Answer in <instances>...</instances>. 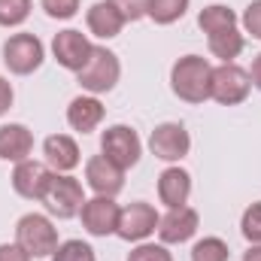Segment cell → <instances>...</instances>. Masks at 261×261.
I'll list each match as a JSON object with an SVG mask.
<instances>
[{
  "label": "cell",
  "mask_w": 261,
  "mask_h": 261,
  "mask_svg": "<svg viewBox=\"0 0 261 261\" xmlns=\"http://www.w3.org/2000/svg\"><path fill=\"white\" fill-rule=\"evenodd\" d=\"M210 85H213V64L200 55H186L170 70V88L186 103L210 100Z\"/></svg>",
  "instance_id": "cell-1"
},
{
  "label": "cell",
  "mask_w": 261,
  "mask_h": 261,
  "mask_svg": "<svg viewBox=\"0 0 261 261\" xmlns=\"http://www.w3.org/2000/svg\"><path fill=\"white\" fill-rule=\"evenodd\" d=\"M15 243L31 255V258H52V252L58 249V231L49 222V216L40 213H28L18 219L15 225Z\"/></svg>",
  "instance_id": "cell-2"
},
{
  "label": "cell",
  "mask_w": 261,
  "mask_h": 261,
  "mask_svg": "<svg viewBox=\"0 0 261 261\" xmlns=\"http://www.w3.org/2000/svg\"><path fill=\"white\" fill-rule=\"evenodd\" d=\"M122 76V64H119V55L110 52L107 46H94L91 49V58L85 61V67L76 73L79 85L88 91V94H103V91H113L116 82Z\"/></svg>",
  "instance_id": "cell-3"
},
{
  "label": "cell",
  "mask_w": 261,
  "mask_h": 261,
  "mask_svg": "<svg viewBox=\"0 0 261 261\" xmlns=\"http://www.w3.org/2000/svg\"><path fill=\"white\" fill-rule=\"evenodd\" d=\"M40 200L46 203V210L52 216L73 219V216H79V210L85 203V192H82L79 179H73L67 173H52V179H49V186H46V192H43Z\"/></svg>",
  "instance_id": "cell-4"
},
{
  "label": "cell",
  "mask_w": 261,
  "mask_h": 261,
  "mask_svg": "<svg viewBox=\"0 0 261 261\" xmlns=\"http://www.w3.org/2000/svg\"><path fill=\"white\" fill-rule=\"evenodd\" d=\"M43 58H46V49H43L40 37H34V34H12L3 43V64L9 67V73H15V76L34 73L43 64Z\"/></svg>",
  "instance_id": "cell-5"
},
{
  "label": "cell",
  "mask_w": 261,
  "mask_h": 261,
  "mask_svg": "<svg viewBox=\"0 0 261 261\" xmlns=\"http://www.w3.org/2000/svg\"><path fill=\"white\" fill-rule=\"evenodd\" d=\"M249 73L243 67L231 64H219L213 67V85H210V97L219 100L222 107H234V103H243L249 97Z\"/></svg>",
  "instance_id": "cell-6"
},
{
  "label": "cell",
  "mask_w": 261,
  "mask_h": 261,
  "mask_svg": "<svg viewBox=\"0 0 261 261\" xmlns=\"http://www.w3.org/2000/svg\"><path fill=\"white\" fill-rule=\"evenodd\" d=\"M100 152L113 164H119L122 170H128V167H134L140 161L143 143H140V137H137L134 128H128V125H113V128L103 130V137H100Z\"/></svg>",
  "instance_id": "cell-7"
},
{
  "label": "cell",
  "mask_w": 261,
  "mask_h": 261,
  "mask_svg": "<svg viewBox=\"0 0 261 261\" xmlns=\"http://www.w3.org/2000/svg\"><path fill=\"white\" fill-rule=\"evenodd\" d=\"M158 222H161V216L155 213V206H152V203L137 200V203L122 206L116 234H119L122 240H128V243H140V240H146L149 234H155Z\"/></svg>",
  "instance_id": "cell-8"
},
{
  "label": "cell",
  "mask_w": 261,
  "mask_h": 261,
  "mask_svg": "<svg viewBox=\"0 0 261 261\" xmlns=\"http://www.w3.org/2000/svg\"><path fill=\"white\" fill-rule=\"evenodd\" d=\"M119 213H122V206H119L113 197H103V195L85 200L82 210H79L82 228H85L91 237H110V234H116V228H119Z\"/></svg>",
  "instance_id": "cell-9"
},
{
  "label": "cell",
  "mask_w": 261,
  "mask_h": 261,
  "mask_svg": "<svg viewBox=\"0 0 261 261\" xmlns=\"http://www.w3.org/2000/svg\"><path fill=\"white\" fill-rule=\"evenodd\" d=\"M149 149H152L155 158L173 164V161H182V158L189 155V149H192V137H189V130L182 128L179 122H164V125H158V128L152 130V137H149Z\"/></svg>",
  "instance_id": "cell-10"
},
{
  "label": "cell",
  "mask_w": 261,
  "mask_h": 261,
  "mask_svg": "<svg viewBox=\"0 0 261 261\" xmlns=\"http://www.w3.org/2000/svg\"><path fill=\"white\" fill-rule=\"evenodd\" d=\"M85 182L94 195H103V197H116L122 189H125V170L119 164H113L103 152L88 158L85 164Z\"/></svg>",
  "instance_id": "cell-11"
},
{
  "label": "cell",
  "mask_w": 261,
  "mask_h": 261,
  "mask_svg": "<svg viewBox=\"0 0 261 261\" xmlns=\"http://www.w3.org/2000/svg\"><path fill=\"white\" fill-rule=\"evenodd\" d=\"M91 43H88V37L82 34V31H73V28H67L61 34H55V40H52V55H55V61L67 70H73V73H79L85 61L91 58Z\"/></svg>",
  "instance_id": "cell-12"
},
{
  "label": "cell",
  "mask_w": 261,
  "mask_h": 261,
  "mask_svg": "<svg viewBox=\"0 0 261 261\" xmlns=\"http://www.w3.org/2000/svg\"><path fill=\"white\" fill-rule=\"evenodd\" d=\"M49 179H52V170L43 161H34V158L18 161L15 170H12V189L21 197H28V200H40L46 186H49Z\"/></svg>",
  "instance_id": "cell-13"
},
{
  "label": "cell",
  "mask_w": 261,
  "mask_h": 261,
  "mask_svg": "<svg viewBox=\"0 0 261 261\" xmlns=\"http://www.w3.org/2000/svg\"><path fill=\"white\" fill-rule=\"evenodd\" d=\"M197 225H200V216L192 206H173L167 216H161L158 222V237L161 243H186L197 234Z\"/></svg>",
  "instance_id": "cell-14"
},
{
  "label": "cell",
  "mask_w": 261,
  "mask_h": 261,
  "mask_svg": "<svg viewBox=\"0 0 261 261\" xmlns=\"http://www.w3.org/2000/svg\"><path fill=\"white\" fill-rule=\"evenodd\" d=\"M85 21H88V31H91L94 37H100V40L119 37L122 28H125V15L119 12V6H116L113 0H97V3L88 9Z\"/></svg>",
  "instance_id": "cell-15"
},
{
  "label": "cell",
  "mask_w": 261,
  "mask_h": 261,
  "mask_svg": "<svg viewBox=\"0 0 261 261\" xmlns=\"http://www.w3.org/2000/svg\"><path fill=\"white\" fill-rule=\"evenodd\" d=\"M43 155H46V164L55 167V173H70L73 167H79V146H76V140L67 137V134H52V137H46Z\"/></svg>",
  "instance_id": "cell-16"
},
{
  "label": "cell",
  "mask_w": 261,
  "mask_h": 261,
  "mask_svg": "<svg viewBox=\"0 0 261 261\" xmlns=\"http://www.w3.org/2000/svg\"><path fill=\"white\" fill-rule=\"evenodd\" d=\"M67 122H70L73 130L88 134V130H94L103 122V103H100L94 94H79V97H73L70 107H67Z\"/></svg>",
  "instance_id": "cell-17"
},
{
  "label": "cell",
  "mask_w": 261,
  "mask_h": 261,
  "mask_svg": "<svg viewBox=\"0 0 261 261\" xmlns=\"http://www.w3.org/2000/svg\"><path fill=\"white\" fill-rule=\"evenodd\" d=\"M189 195H192V176H189V170H182V167H167V170L158 176V197H161V203H167L170 210H173V206H186V203H189Z\"/></svg>",
  "instance_id": "cell-18"
},
{
  "label": "cell",
  "mask_w": 261,
  "mask_h": 261,
  "mask_svg": "<svg viewBox=\"0 0 261 261\" xmlns=\"http://www.w3.org/2000/svg\"><path fill=\"white\" fill-rule=\"evenodd\" d=\"M34 152V134L24 125H0V158L3 161H28Z\"/></svg>",
  "instance_id": "cell-19"
},
{
  "label": "cell",
  "mask_w": 261,
  "mask_h": 261,
  "mask_svg": "<svg viewBox=\"0 0 261 261\" xmlns=\"http://www.w3.org/2000/svg\"><path fill=\"white\" fill-rule=\"evenodd\" d=\"M206 40H210V52H213L216 58H222V64H231V61L243 52V46H246V40H243V34H240L237 28L216 31V34H210Z\"/></svg>",
  "instance_id": "cell-20"
},
{
  "label": "cell",
  "mask_w": 261,
  "mask_h": 261,
  "mask_svg": "<svg viewBox=\"0 0 261 261\" xmlns=\"http://www.w3.org/2000/svg\"><path fill=\"white\" fill-rule=\"evenodd\" d=\"M197 24H200V31L210 37V34H216V31L237 28V15H234V9H228V6H222V3H213V6H203V9H200Z\"/></svg>",
  "instance_id": "cell-21"
},
{
  "label": "cell",
  "mask_w": 261,
  "mask_h": 261,
  "mask_svg": "<svg viewBox=\"0 0 261 261\" xmlns=\"http://www.w3.org/2000/svg\"><path fill=\"white\" fill-rule=\"evenodd\" d=\"M189 9V0H149V18L155 24H173L186 15Z\"/></svg>",
  "instance_id": "cell-22"
},
{
  "label": "cell",
  "mask_w": 261,
  "mask_h": 261,
  "mask_svg": "<svg viewBox=\"0 0 261 261\" xmlns=\"http://www.w3.org/2000/svg\"><path fill=\"white\" fill-rule=\"evenodd\" d=\"M228 243L219 237H203L192 249V261H228Z\"/></svg>",
  "instance_id": "cell-23"
},
{
  "label": "cell",
  "mask_w": 261,
  "mask_h": 261,
  "mask_svg": "<svg viewBox=\"0 0 261 261\" xmlns=\"http://www.w3.org/2000/svg\"><path fill=\"white\" fill-rule=\"evenodd\" d=\"M31 15V0H0V24L18 28Z\"/></svg>",
  "instance_id": "cell-24"
},
{
  "label": "cell",
  "mask_w": 261,
  "mask_h": 261,
  "mask_svg": "<svg viewBox=\"0 0 261 261\" xmlns=\"http://www.w3.org/2000/svg\"><path fill=\"white\" fill-rule=\"evenodd\" d=\"M52 261H94V249L85 240H67V243H58Z\"/></svg>",
  "instance_id": "cell-25"
},
{
  "label": "cell",
  "mask_w": 261,
  "mask_h": 261,
  "mask_svg": "<svg viewBox=\"0 0 261 261\" xmlns=\"http://www.w3.org/2000/svg\"><path fill=\"white\" fill-rule=\"evenodd\" d=\"M240 231H243V237H246L249 243H261V200H255V203L243 213Z\"/></svg>",
  "instance_id": "cell-26"
},
{
  "label": "cell",
  "mask_w": 261,
  "mask_h": 261,
  "mask_svg": "<svg viewBox=\"0 0 261 261\" xmlns=\"http://www.w3.org/2000/svg\"><path fill=\"white\" fill-rule=\"evenodd\" d=\"M128 261H173V255L158 243H140L137 249H130Z\"/></svg>",
  "instance_id": "cell-27"
},
{
  "label": "cell",
  "mask_w": 261,
  "mask_h": 261,
  "mask_svg": "<svg viewBox=\"0 0 261 261\" xmlns=\"http://www.w3.org/2000/svg\"><path fill=\"white\" fill-rule=\"evenodd\" d=\"M49 18H73L79 12V0H43Z\"/></svg>",
  "instance_id": "cell-28"
},
{
  "label": "cell",
  "mask_w": 261,
  "mask_h": 261,
  "mask_svg": "<svg viewBox=\"0 0 261 261\" xmlns=\"http://www.w3.org/2000/svg\"><path fill=\"white\" fill-rule=\"evenodd\" d=\"M119 6V12L125 15V21H137L149 12V0H113Z\"/></svg>",
  "instance_id": "cell-29"
},
{
  "label": "cell",
  "mask_w": 261,
  "mask_h": 261,
  "mask_svg": "<svg viewBox=\"0 0 261 261\" xmlns=\"http://www.w3.org/2000/svg\"><path fill=\"white\" fill-rule=\"evenodd\" d=\"M243 28L246 34H252L255 40H261V0H252L243 12Z\"/></svg>",
  "instance_id": "cell-30"
},
{
  "label": "cell",
  "mask_w": 261,
  "mask_h": 261,
  "mask_svg": "<svg viewBox=\"0 0 261 261\" xmlns=\"http://www.w3.org/2000/svg\"><path fill=\"white\" fill-rule=\"evenodd\" d=\"M0 261H31V255L18 243H0Z\"/></svg>",
  "instance_id": "cell-31"
},
{
  "label": "cell",
  "mask_w": 261,
  "mask_h": 261,
  "mask_svg": "<svg viewBox=\"0 0 261 261\" xmlns=\"http://www.w3.org/2000/svg\"><path fill=\"white\" fill-rule=\"evenodd\" d=\"M12 97H15V94H12V85H9V82L0 76V116H3V113L12 107Z\"/></svg>",
  "instance_id": "cell-32"
},
{
  "label": "cell",
  "mask_w": 261,
  "mask_h": 261,
  "mask_svg": "<svg viewBox=\"0 0 261 261\" xmlns=\"http://www.w3.org/2000/svg\"><path fill=\"white\" fill-rule=\"evenodd\" d=\"M249 82L261 91V55H255V61H252V67H249Z\"/></svg>",
  "instance_id": "cell-33"
},
{
  "label": "cell",
  "mask_w": 261,
  "mask_h": 261,
  "mask_svg": "<svg viewBox=\"0 0 261 261\" xmlns=\"http://www.w3.org/2000/svg\"><path fill=\"white\" fill-rule=\"evenodd\" d=\"M243 261H261V243H252V249L243 252Z\"/></svg>",
  "instance_id": "cell-34"
}]
</instances>
